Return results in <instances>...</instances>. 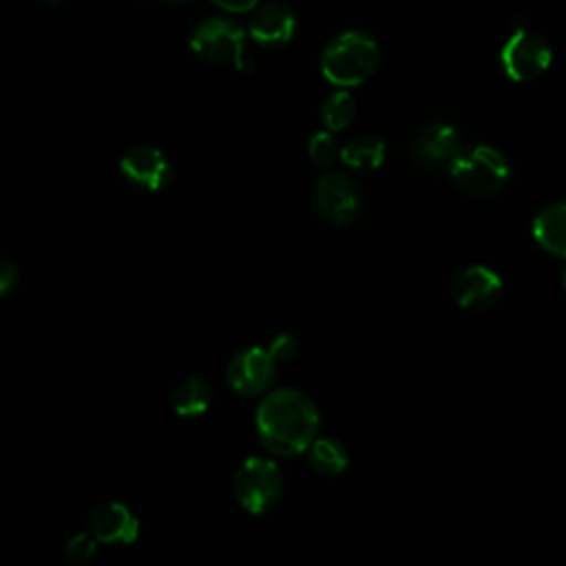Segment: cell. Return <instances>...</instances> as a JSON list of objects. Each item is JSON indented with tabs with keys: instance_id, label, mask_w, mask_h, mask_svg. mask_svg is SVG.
I'll return each mask as SVG.
<instances>
[{
	"instance_id": "obj_1",
	"label": "cell",
	"mask_w": 566,
	"mask_h": 566,
	"mask_svg": "<svg viewBox=\"0 0 566 566\" xmlns=\"http://www.w3.org/2000/svg\"><path fill=\"white\" fill-rule=\"evenodd\" d=\"M318 429V409L310 396L296 389L270 391L256 409V431L274 455L305 451Z\"/></svg>"
},
{
	"instance_id": "obj_2",
	"label": "cell",
	"mask_w": 566,
	"mask_h": 566,
	"mask_svg": "<svg viewBox=\"0 0 566 566\" xmlns=\"http://www.w3.org/2000/svg\"><path fill=\"white\" fill-rule=\"evenodd\" d=\"M378 44L363 31H343L321 53V73L336 86H358L378 66Z\"/></svg>"
},
{
	"instance_id": "obj_3",
	"label": "cell",
	"mask_w": 566,
	"mask_h": 566,
	"mask_svg": "<svg viewBox=\"0 0 566 566\" xmlns=\"http://www.w3.org/2000/svg\"><path fill=\"white\" fill-rule=\"evenodd\" d=\"M449 175L460 190L489 197L504 190L511 179V164L495 146L480 144L458 153V157L449 164Z\"/></svg>"
},
{
	"instance_id": "obj_4",
	"label": "cell",
	"mask_w": 566,
	"mask_h": 566,
	"mask_svg": "<svg viewBox=\"0 0 566 566\" xmlns=\"http://www.w3.org/2000/svg\"><path fill=\"white\" fill-rule=\"evenodd\" d=\"M232 493L239 506L248 513H268L281 500L283 475L272 460L248 458L234 471Z\"/></svg>"
},
{
	"instance_id": "obj_5",
	"label": "cell",
	"mask_w": 566,
	"mask_h": 566,
	"mask_svg": "<svg viewBox=\"0 0 566 566\" xmlns=\"http://www.w3.org/2000/svg\"><path fill=\"white\" fill-rule=\"evenodd\" d=\"M190 49L210 64L243 69L245 31L228 18H206L190 33Z\"/></svg>"
},
{
	"instance_id": "obj_6",
	"label": "cell",
	"mask_w": 566,
	"mask_h": 566,
	"mask_svg": "<svg viewBox=\"0 0 566 566\" xmlns=\"http://www.w3.org/2000/svg\"><path fill=\"white\" fill-rule=\"evenodd\" d=\"M553 53L544 35L531 29H515L500 49V64L513 82H528L539 77L551 66Z\"/></svg>"
},
{
	"instance_id": "obj_7",
	"label": "cell",
	"mask_w": 566,
	"mask_h": 566,
	"mask_svg": "<svg viewBox=\"0 0 566 566\" xmlns=\"http://www.w3.org/2000/svg\"><path fill=\"white\" fill-rule=\"evenodd\" d=\"M314 203L325 221L345 226L358 217L363 197L358 184L349 175L327 172L316 181Z\"/></svg>"
},
{
	"instance_id": "obj_8",
	"label": "cell",
	"mask_w": 566,
	"mask_h": 566,
	"mask_svg": "<svg viewBox=\"0 0 566 566\" xmlns=\"http://www.w3.org/2000/svg\"><path fill=\"white\" fill-rule=\"evenodd\" d=\"M502 290L504 285L500 274L486 265L462 268L451 279L453 301L469 312H480L491 307L502 296Z\"/></svg>"
},
{
	"instance_id": "obj_9",
	"label": "cell",
	"mask_w": 566,
	"mask_h": 566,
	"mask_svg": "<svg viewBox=\"0 0 566 566\" xmlns=\"http://www.w3.org/2000/svg\"><path fill=\"white\" fill-rule=\"evenodd\" d=\"M276 363L265 347L241 349L228 365V382L241 396H259L274 382Z\"/></svg>"
},
{
	"instance_id": "obj_10",
	"label": "cell",
	"mask_w": 566,
	"mask_h": 566,
	"mask_svg": "<svg viewBox=\"0 0 566 566\" xmlns=\"http://www.w3.org/2000/svg\"><path fill=\"white\" fill-rule=\"evenodd\" d=\"M119 170L128 184L135 188L157 192L172 179V164L164 150L155 146H135L130 148L122 161Z\"/></svg>"
},
{
	"instance_id": "obj_11",
	"label": "cell",
	"mask_w": 566,
	"mask_h": 566,
	"mask_svg": "<svg viewBox=\"0 0 566 566\" xmlns=\"http://www.w3.org/2000/svg\"><path fill=\"white\" fill-rule=\"evenodd\" d=\"M91 537L104 544H130L139 535L137 515L122 502H102L88 515Z\"/></svg>"
},
{
	"instance_id": "obj_12",
	"label": "cell",
	"mask_w": 566,
	"mask_h": 566,
	"mask_svg": "<svg viewBox=\"0 0 566 566\" xmlns=\"http://www.w3.org/2000/svg\"><path fill=\"white\" fill-rule=\"evenodd\" d=\"M462 148L460 133L447 122L427 124L413 142V159L422 168H438L451 164Z\"/></svg>"
},
{
	"instance_id": "obj_13",
	"label": "cell",
	"mask_w": 566,
	"mask_h": 566,
	"mask_svg": "<svg viewBox=\"0 0 566 566\" xmlns=\"http://www.w3.org/2000/svg\"><path fill=\"white\" fill-rule=\"evenodd\" d=\"M248 31L261 46H283L296 33V15L283 2H265L252 13Z\"/></svg>"
},
{
	"instance_id": "obj_14",
	"label": "cell",
	"mask_w": 566,
	"mask_h": 566,
	"mask_svg": "<svg viewBox=\"0 0 566 566\" xmlns=\"http://www.w3.org/2000/svg\"><path fill=\"white\" fill-rule=\"evenodd\" d=\"M531 232L542 250L562 259L566 252V206L562 201L544 206L533 217Z\"/></svg>"
},
{
	"instance_id": "obj_15",
	"label": "cell",
	"mask_w": 566,
	"mask_h": 566,
	"mask_svg": "<svg viewBox=\"0 0 566 566\" xmlns=\"http://www.w3.org/2000/svg\"><path fill=\"white\" fill-rule=\"evenodd\" d=\"M170 402H172L175 413L181 416V418L201 416V413L208 411V407H210V402H212L210 382H208L206 378H199V376L184 378V380L172 389Z\"/></svg>"
},
{
	"instance_id": "obj_16",
	"label": "cell",
	"mask_w": 566,
	"mask_h": 566,
	"mask_svg": "<svg viewBox=\"0 0 566 566\" xmlns=\"http://www.w3.org/2000/svg\"><path fill=\"white\" fill-rule=\"evenodd\" d=\"M340 159L356 170H376L385 161V144L374 135L354 137L343 146Z\"/></svg>"
},
{
	"instance_id": "obj_17",
	"label": "cell",
	"mask_w": 566,
	"mask_h": 566,
	"mask_svg": "<svg viewBox=\"0 0 566 566\" xmlns=\"http://www.w3.org/2000/svg\"><path fill=\"white\" fill-rule=\"evenodd\" d=\"M307 449H310V464L321 475H338L345 471V467L349 462L347 449L338 440H332V438L312 440V444Z\"/></svg>"
},
{
	"instance_id": "obj_18",
	"label": "cell",
	"mask_w": 566,
	"mask_h": 566,
	"mask_svg": "<svg viewBox=\"0 0 566 566\" xmlns=\"http://www.w3.org/2000/svg\"><path fill=\"white\" fill-rule=\"evenodd\" d=\"M356 117V102L347 91H334L321 102V119L327 133H338L352 126Z\"/></svg>"
},
{
	"instance_id": "obj_19",
	"label": "cell",
	"mask_w": 566,
	"mask_h": 566,
	"mask_svg": "<svg viewBox=\"0 0 566 566\" xmlns=\"http://www.w3.org/2000/svg\"><path fill=\"white\" fill-rule=\"evenodd\" d=\"M307 155H310V161L318 168H327L336 155H338V146H336V139L332 133L327 130H321V133H314L310 144H307Z\"/></svg>"
},
{
	"instance_id": "obj_20",
	"label": "cell",
	"mask_w": 566,
	"mask_h": 566,
	"mask_svg": "<svg viewBox=\"0 0 566 566\" xmlns=\"http://www.w3.org/2000/svg\"><path fill=\"white\" fill-rule=\"evenodd\" d=\"M64 555L75 564H84L95 555V539L86 533H77L64 544Z\"/></svg>"
},
{
	"instance_id": "obj_21",
	"label": "cell",
	"mask_w": 566,
	"mask_h": 566,
	"mask_svg": "<svg viewBox=\"0 0 566 566\" xmlns=\"http://www.w3.org/2000/svg\"><path fill=\"white\" fill-rule=\"evenodd\" d=\"M270 352V356L274 358V363H285L290 358L296 356V349H298V343L294 336L290 334H279L270 340V345L265 347Z\"/></svg>"
},
{
	"instance_id": "obj_22",
	"label": "cell",
	"mask_w": 566,
	"mask_h": 566,
	"mask_svg": "<svg viewBox=\"0 0 566 566\" xmlns=\"http://www.w3.org/2000/svg\"><path fill=\"white\" fill-rule=\"evenodd\" d=\"M18 279H20V272H18L15 263L11 259L0 256V298L15 290Z\"/></svg>"
},
{
	"instance_id": "obj_23",
	"label": "cell",
	"mask_w": 566,
	"mask_h": 566,
	"mask_svg": "<svg viewBox=\"0 0 566 566\" xmlns=\"http://www.w3.org/2000/svg\"><path fill=\"white\" fill-rule=\"evenodd\" d=\"M210 2L230 13H245L259 4V0H210Z\"/></svg>"
},
{
	"instance_id": "obj_24",
	"label": "cell",
	"mask_w": 566,
	"mask_h": 566,
	"mask_svg": "<svg viewBox=\"0 0 566 566\" xmlns=\"http://www.w3.org/2000/svg\"><path fill=\"white\" fill-rule=\"evenodd\" d=\"M44 2H49V4H57L60 0H44Z\"/></svg>"
},
{
	"instance_id": "obj_25",
	"label": "cell",
	"mask_w": 566,
	"mask_h": 566,
	"mask_svg": "<svg viewBox=\"0 0 566 566\" xmlns=\"http://www.w3.org/2000/svg\"><path fill=\"white\" fill-rule=\"evenodd\" d=\"M166 2H186V0H166Z\"/></svg>"
}]
</instances>
